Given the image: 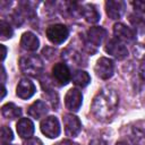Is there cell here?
Returning <instances> with one entry per match:
<instances>
[{
	"instance_id": "1",
	"label": "cell",
	"mask_w": 145,
	"mask_h": 145,
	"mask_svg": "<svg viewBox=\"0 0 145 145\" xmlns=\"http://www.w3.org/2000/svg\"><path fill=\"white\" fill-rule=\"evenodd\" d=\"M119 104L118 93L113 88H103L94 97L92 103V112L100 120L110 119L117 111Z\"/></svg>"
},
{
	"instance_id": "2",
	"label": "cell",
	"mask_w": 145,
	"mask_h": 145,
	"mask_svg": "<svg viewBox=\"0 0 145 145\" xmlns=\"http://www.w3.org/2000/svg\"><path fill=\"white\" fill-rule=\"evenodd\" d=\"M19 67L22 72L27 76L36 77L43 71V61L36 54H29L22 57L19 60Z\"/></svg>"
},
{
	"instance_id": "3",
	"label": "cell",
	"mask_w": 145,
	"mask_h": 145,
	"mask_svg": "<svg viewBox=\"0 0 145 145\" xmlns=\"http://www.w3.org/2000/svg\"><path fill=\"white\" fill-rule=\"evenodd\" d=\"M46 37L49 39L50 42H52L53 44H61L63 43L68 35H69V31L68 28L62 25V24H54V25H50L46 28Z\"/></svg>"
},
{
	"instance_id": "4",
	"label": "cell",
	"mask_w": 145,
	"mask_h": 145,
	"mask_svg": "<svg viewBox=\"0 0 145 145\" xmlns=\"http://www.w3.org/2000/svg\"><path fill=\"white\" fill-rule=\"evenodd\" d=\"M97 77L102 78V79H109L114 71V65L113 61L109 58L102 57L96 61L95 68H94Z\"/></svg>"
},
{
	"instance_id": "5",
	"label": "cell",
	"mask_w": 145,
	"mask_h": 145,
	"mask_svg": "<svg viewBox=\"0 0 145 145\" xmlns=\"http://www.w3.org/2000/svg\"><path fill=\"white\" fill-rule=\"evenodd\" d=\"M52 76H53L54 82L61 86L67 85L71 79V75H70V70H69L68 66L62 62H58L53 66Z\"/></svg>"
},
{
	"instance_id": "6",
	"label": "cell",
	"mask_w": 145,
	"mask_h": 145,
	"mask_svg": "<svg viewBox=\"0 0 145 145\" xmlns=\"http://www.w3.org/2000/svg\"><path fill=\"white\" fill-rule=\"evenodd\" d=\"M41 131L49 138H56L60 134V123L53 116L45 118L41 122Z\"/></svg>"
},
{
	"instance_id": "7",
	"label": "cell",
	"mask_w": 145,
	"mask_h": 145,
	"mask_svg": "<svg viewBox=\"0 0 145 145\" xmlns=\"http://www.w3.org/2000/svg\"><path fill=\"white\" fill-rule=\"evenodd\" d=\"M83 101V95L77 88H70L65 96V105L68 110L76 112L79 110Z\"/></svg>"
},
{
	"instance_id": "8",
	"label": "cell",
	"mask_w": 145,
	"mask_h": 145,
	"mask_svg": "<svg viewBox=\"0 0 145 145\" xmlns=\"http://www.w3.org/2000/svg\"><path fill=\"white\" fill-rule=\"evenodd\" d=\"M105 51L111 54L112 57L121 60V59H125L127 56H128V50L127 48L125 46V44L116 39H112L110 40L108 43H106V46H105Z\"/></svg>"
},
{
	"instance_id": "9",
	"label": "cell",
	"mask_w": 145,
	"mask_h": 145,
	"mask_svg": "<svg viewBox=\"0 0 145 145\" xmlns=\"http://www.w3.org/2000/svg\"><path fill=\"white\" fill-rule=\"evenodd\" d=\"M63 125L67 136L70 137L77 136L82 130V123L79 119L74 114H66L63 117Z\"/></svg>"
},
{
	"instance_id": "10",
	"label": "cell",
	"mask_w": 145,
	"mask_h": 145,
	"mask_svg": "<svg viewBox=\"0 0 145 145\" xmlns=\"http://www.w3.org/2000/svg\"><path fill=\"white\" fill-rule=\"evenodd\" d=\"M105 36H106V31L103 27H100V26L91 27L86 33L88 44L91 46H94V48L101 45L103 43Z\"/></svg>"
},
{
	"instance_id": "11",
	"label": "cell",
	"mask_w": 145,
	"mask_h": 145,
	"mask_svg": "<svg viewBox=\"0 0 145 145\" xmlns=\"http://www.w3.org/2000/svg\"><path fill=\"white\" fill-rule=\"evenodd\" d=\"M126 5L120 0H109L105 2V10L111 19H119L123 15Z\"/></svg>"
},
{
	"instance_id": "12",
	"label": "cell",
	"mask_w": 145,
	"mask_h": 145,
	"mask_svg": "<svg viewBox=\"0 0 145 145\" xmlns=\"http://www.w3.org/2000/svg\"><path fill=\"white\" fill-rule=\"evenodd\" d=\"M113 34L116 36V40H118L120 42L123 41V42L130 43V42L135 41V39H136L134 31L121 23H118L113 26Z\"/></svg>"
},
{
	"instance_id": "13",
	"label": "cell",
	"mask_w": 145,
	"mask_h": 145,
	"mask_svg": "<svg viewBox=\"0 0 145 145\" xmlns=\"http://www.w3.org/2000/svg\"><path fill=\"white\" fill-rule=\"evenodd\" d=\"M35 91H36L35 85L29 79L23 78V79H20V82L17 85L16 94H17L18 97H20L23 100H27V99H29L34 95Z\"/></svg>"
},
{
	"instance_id": "14",
	"label": "cell",
	"mask_w": 145,
	"mask_h": 145,
	"mask_svg": "<svg viewBox=\"0 0 145 145\" xmlns=\"http://www.w3.org/2000/svg\"><path fill=\"white\" fill-rule=\"evenodd\" d=\"M40 45L37 36L32 32H25L20 39V46L26 51H36Z\"/></svg>"
},
{
	"instance_id": "15",
	"label": "cell",
	"mask_w": 145,
	"mask_h": 145,
	"mask_svg": "<svg viewBox=\"0 0 145 145\" xmlns=\"http://www.w3.org/2000/svg\"><path fill=\"white\" fill-rule=\"evenodd\" d=\"M17 133L22 138H29L34 133V125L28 118H22L17 122Z\"/></svg>"
},
{
	"instance_id": "16",
	"label": "cell",
	"mask_w": 145,
	"mask_h": 145,
	"mask_svg": "<svg viewBox=\"0 0 145 145\" xmlns=\"http://www.w3.org/2000/svg\"><path fill=\"white\" fill-rule=\"evenodd\" d=\"M27 113L32 118H34V119H41V118H43L48 113V106H46V104L43 101L39 100V101H35L28 108Z\"/></svg>"
},
{
	"instance_id": "17",
	"label": "cell",
	"mask_w": 145,
	"mask_h": 145,
	"mask_svg": "<svg viewBox=\"0 0 145 145\" xmlns=\"http://www.w3.org/2000/svg\"><path fill=\"white\" fill-rule=\"evenodd\" d=\"M82 14H83L84 18L86 19V22H88L91 24H95L100 19V14H99L97 9L91 3H86L82 7Z\"/></svg>"
},
{
	"instance_id": "18",
	"label": "cell",
	"mask_w": 145,
	"mask_h": 145,
	"mask_svg": "<svg viewBox=\"0 0 145 145\" xmlns=\"http://www.w3.org/2000/svg\"><path fill=\"white\" fill-rule=\"evenodd\" d=\"M1 113L5 118L14 120V119H17L20 117L22 110H20V108H18L14 103H7L1 108Z\"/></svg>"
},
{
	"instance_id": "19",
	"label": "cell",
	"mask_w": 145,
	"mask_h": 145,
	"mask_svg": "<svg viewBox=\"0 0 145 145\" xmlns=\"http://www.w3.org/2000/svg\"><path fill=\"white\" fill-rule=\"evenodd\" d=\"M72 83L78 87H85L89 84L91 77L84 70H76L71 76Z\"/></svg>"
},
{
	"instance_id": "20",
	"label": "cell",
	"mask_w": 145,
	"mask_h": 145,
	"mask_svg": "<svg viewBox=\"0 0 145 145\" xmlns=\"http://www.w3.org/2000/svg\"><path fill=\"white\" fill-rule=\"evenodd\" d=\"M12 34H14V31L10 24L5 20H0V40L1 41L9 40L12 36Z\"/></svg>"
},
{
	"instance_id": "21",
	"label": "cell",
	"mask_w": 145,
	"mask_h": 145,
	"mask_svg": "<svg viewBox=\"0 0 145 145\" xmlns=\"http://www.w3.org/2000/svg\"><path fill=\"white\" fill-rule=\"evenodd\" d=\"M12 139H14L12 130H11L9 127H7V126L0 127V145L8 144V143L11 142Z\"/></svg>"
},
{
	"instance_id": "22",
	"label": "cell",
	"mask_w": 145,
	"mask_h": 145,
	"mask_svg": "<svg viewBox=\"0 0 145 145\" xmlns=\"http://www.w3.org/2000/svg\"><path fill=\"white\" fill-rule=\"evenodd\" d=\"M24 145H43V144H42L41 139H39V138H28L24 143Z\"/></svg>"
},
{
	"instance_id": "23",
	"label": "cell",
	"mask_w": 145,
	"mask_h": 145,
	"mask_svg": "<svg viewBox=\"0 0 145 145\" xmlns=\"http://www.w3.org/2000/svg\"><path fill=\"white\" fill-rule=\"evenodd\" d=\"M7 56V48L2 44H0V61H2Z\"/></svg>"
},
{
	"instance_id": "24",
	"label": "cell",
	"mask_w": 145,
	"mask_h": 145,
	"mask_svg": "<svg viewBox=\"0 0 145 145\" xmlns=\"http://www.w3.org/2000/svg\"><path fill=\"white\" fill-rule=\"evenodd\" d=\"M6 70H5V68H3V66L0 63V83L1 82H5L6 80Z\"/></svg>"
},
{
	"instance_id": "25",
	"label": "cell",
	"mask_w": 145,
	"mask_h": 145,
	"mask_svg": "<svg viewBox=\"0 0 145 145\" xmlns=\"http://www.w3.org/2000/svg\"><path fill=\"white\" fill-rule=\"evenodd\" d=\"M6 94H7V91H6V87L0 83V101L6 96Z\"/></svg>"
},
{
	"instance_id": "26",
	"label": "cell",
	"mask_w": 145,
	"mask_h": 145,
	"mask_svg": "<svg viewBox=\"0 0 145 145\" xmlns=\"http://www.w3.org/2000/svg\"><path fill=\"white\" fill-rule=\"evenodd\" d=\"M89 145H106V143L102 139H94L89 143Z\"/></svg>"
},
{
	"instance_id": "27",
	"label": "cell",
	"mask_w": 145,
	"mask_h": 145,
	"mask_svg": "<svg viewBox=\"0 0 145 145\" xmlns=\"http://www.w3.org/2000/svg\"><path fill=\"white\" fill-rule=\"evenodd\" d=\"M57 145H78V144H76V143H72L71 140H62V142L58 143Z\"/></svg>"
},
{
	"instance_id": "28",
	"label": "cell",
	"mask_w": 145,
	"mask_h": 145,
	"mask_svg": "<svg viewBox=\"0 0 145 145\" xmlns=\"http://www.w3.org/2000/svg\"><path fill=\"white\" fill-rule=\"evenodd\" d=\"M116 145H128L127 143H125V142H119V143H117Z\"/></svg>"
},
{
	"instance_id": "29",
	"label": "cell",
	"mask_w": 145,
	"mask_h": 145,
	"mask_svg": "<svg viewBox=\"0 0 145 145\" xmlns=\"http://www.w3.org/2000/svg\"><path fill=\"white\" fill-rule=\"evenodd\" d=\"M3 145H11V144H9V143H8V144H3Z\"/></svg>"
}]
</instances>
